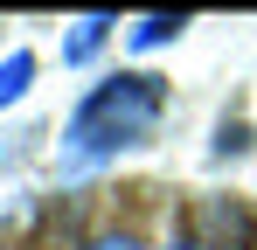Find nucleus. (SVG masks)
<instances>
[{"label":"nucleus","mask_w":257,"mask_h":250,"mask_svg":"<svg viewBox=\"0 0 257 250\" xmlns=\"http://www.w3.org/2000/svg\"><path fill=\"white\" fill-rule=\"evenodd\" d=\"M160 104H167V90L160 77H146V70H125V77L97 83L84 104H77V118H70V146L77 153H118V146H139V139H153V125H160Z\"/></svg>","instance_id":"obj_1"},{"label":"nucleus","mask_w":257,"mask_h":250,"mask_svg":"<svg viewBox=\"0 0 257 250\" xmlns=\"http://www.w3.org/2000/svg\"><path fill=\"white\" fill-rule=\"evenodd\" d=\"M250 243H257V222L243 202H229V195L195 202V243L188 250H250Z\"/></svg>","instance_id":"obj_2"},{"label":"nucleus","mask_w":257,"mask_h":250,"mask_svg":"<svg viewBox=\"0 0 257 250\" xmlns=\"http://www.w3.org/2000/svg\"><path fill=\"white\" fill-rule=\"evenodd\" d=\"M28 77H35V56H28V49H14V56L0 63V104H14V97L28 90Z\"/></svg>","instance_id":"obj_3"},{"label":"nucleus","mask_w":257,"mask_h":250,"mask_svg":"<svg viewBox=\"0 0 257 250\" xmlns=\"http://www.w3.org/2000/svg\"><path fill=\"white\" fill-rule=\"evenodd\" d=\"M104 28H111L104 14H90V21H77V35L63 42V63H84V56H97V42H104Z\"/></svg>","instance_id":"obj_4"},{"label":"nucleus","mask_w":257,"mask_h":250,"mask_svg":"<svg viewBox=\"0 0 257 250\" xmlns=\"http://www.w3.org/2000/svg\"><path fill=\"white\" fill-rule=\"evenodd\" d=\"M181 28H188L181 14H146V21L132 28V42H139V49H160V42H174V35H181Z\"/></svg>","instance_id":"obj_5"},{"label":"nucleus","mask_w":257,"mask_h":250,"mask_svg":"<svg viewBox=\"0 0 257 250\" xmlns=\"http://www.w3.org/2000/svg\"><path fill=\"white\" fill-rule=\"evenodd\" d=\"M90 250H139V243H125V236H104V243H90Z\"/></svg>","instance_id":"obj_6"}]
</instances>
